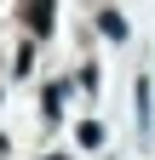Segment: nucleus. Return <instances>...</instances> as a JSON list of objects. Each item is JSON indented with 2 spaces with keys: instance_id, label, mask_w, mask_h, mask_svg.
Masks as SVG:
<instances>
[{
  "instance_id": "3",
  "label": "nucleus",
  "mask_w": 155,
  "mask_h": 160,
  "mask_svg": "<svg viewBox=\"0 0 155 160\" xmlns=\"http://www.w3.org/2000/svg\"><path fill=\"white\" fill-rule=\"evenodd\" d=\"M75 143L81 149H104V126L98 120H81V126H75Z\"/></svg>"
},
{
  "instance_id": "5",
  "label": "nucleus",
  "mask_w": 155,
  "mask_h": 160,
  "mask_svg": "<svg viewBox=\"0 0 155 160\" xmlns=\"http://www.w3.org/2000/svg\"><path fill=\"white\" fill-rule=\"evenodd\" d=\"M98 29H104L109 40H126V17H121V12H98Z\"/></svg>"
},
{
  "instance_id": "2",
  "label": "nucleus",
  "mask_w": 155,
  "mask_h": 160,
  "mask_svg": "<svg viewBox=\"0 0 155 160\" xmlns=\"http://www.w3.org/2000/svg\"><path fill=\"white\" fill-rule=\"evenodd\" d=\"M132 120H138V137L155 132V86L138 74V86H132Z\"/></svg>"
},
{
  "instance_id": "1",
  "label": "nucleus",
  "mask_w": 155,
  "mask_h": 160,
  "mask_svg": "<svg viewBox=\"0 0 155 160\" xmlns=\"http://www.w3.org/2000/svg\"><path fill=\"white\" fill-rule=\"evenodd\" d=\"M23 23L35 40H52V23H57V0H23Z\"/></svg>"
},
{
  "instance_id": "7",
  "label": "nucleus",
  "mask_w": 155,
  "mask_h": 160,
  "mask_svg": "<svg viewBox=\"0 0 155 160\" xmlns=\"http://www.w3.org/2000/svg\"><path fill=\"white\" fill-rule=\"evenodd\" d=\"M52 160H69V154H52Z\"/></svg>"
},
{
  "instance_id": "6",
  "label": "nucleus",
  "mask_w": 155,
  "mask_h": 160,
  "mask_svg": "<svg viewBox=\"0 0 155 160\" xmlns=\"http://www.w3.org/2000/svg\"><path fill=\"white\" fill-rule=\"evenodd\" d=\"M75 86H81V92H98V63H86L81 74H75Z\"/></svg>"
},
{
  "instance_id": "4",
  "label": "nucleus",
  "mask_w": 155,
  "mask_h": 160,
  "mask_svg": "<svg viewBox=\"0 0 155 160\" xmlns=\"http://www.w3.org/2000/svg\"><path fill=\"white\" fill-rule=\"evenodd\" d=\"M40 114H46V120H57V114H63V86H57V80L40 92Z\"/></svg>"
}]
</instances>
